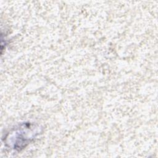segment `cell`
<instances>
[{"label": "cell", "mask_w": 158, "mask_h": 158, "mask_svg": "<svg viewBox=\"0 0 158 158\" xmlns=\"http://www.w3.org/2000/svg\"><path fill=\"white\" fill-rule=\"evenodd\" d=\"M30 124H23L15 128L6 137L7 144L13 149L20 150L25 148L38 133Z\"/></svg>", "instance_id": "6da1fadb"}]
</instances>
